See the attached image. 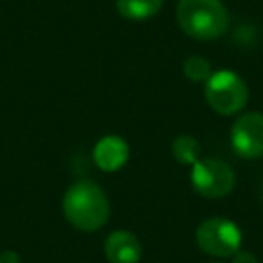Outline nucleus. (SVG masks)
<instances>
[{
	"instance_id": "obj_14",
	"label": "nucleus",
	"mask_w": 263,
	"mask_h": 263,
	"mask_svg": "<svg viewBox=\"0 0 263 263\" xmlns=\"http://www.w3.org/2000/svg\"><path fill=\"white\" fill-rule=\"evenodd\" d=\"M261 200H263V184H261Z\"/></svg>"
},
{
	"instance_id": "obj_5",
	"label": "nucleus",
	"mask_w": 263,
	"mask_h": 263,
	"mask_svg": "<svg viewBox=\"0 0 263 263\" xmlns=\"http://www.w3.org/2000/svg\"><path fill=\"white\" fill-rule=\"evenodd\" d=\"M195 191L205 198H222L234 187V172L218 159H198L191 172Z\"/></svg>"
},
{
	"instance_id": "obj_15",
	"label": "nucleus",
	"mask_w": 263,
	"mask_h": 263,
	"mask_svg": "<svg viewBox=\"0 0 263 263\" xmlns=\"http://www.w3.org/2000/svg\"><path fill=\"white\" fill-rule=\"evenodd\" d=\"M211 263H220V261H211Z\"/></svg>"
},
{
	"instance_id": "obj_7",
	"label": "nucleus",
	"mask_w": 263,
	"mask_h": 263,
	"mask_svg": "<svg viewBox=\"0 0 263 263\" xmlns=\"http://www.w3.org/2000/svg\"><path fill=\"white\" fill-rule=\"evenodd\" d=\"M105 256L110 263H139L143 247L137 236L130 231H114L105 241Z\"/></svg>"
},
{
	"instance_id": "obj_6",
	"label": "nucleus",
	"mask_w": 263,
	"mask_h": 263,
	"mask_svg": "<svg viewBox=\"0 0 263 263\" xmlns=\"http://www.w3.org/2000/svg\"><path fill=\"white\" fill-rule=\"evenodd\" d=\"M231 144L241 159L254 161L263 155V114L247 112L234 121Z\"/></svg>"
},
{
	"instance_id": "obj_11",
	"label": "nucleus",
	"mask_w": 263,
	"mask_h": 263,
	"mask_svg": "<svg viewBox=\"0 0 263 263\" xmlns=\"http://www.w3.org/2000/svg\"><path fill=\"white\" fill-rule=\"evenodd\" d=\"M184 74L193 81H208L211 76V63L202 56H191L184 62Z\"/></svg>"
},
{
	"instance_id": "obj_8",
	"label": "nucleus",
	"mask_w": 263,
	"mask_h": 263,
	"mask_svg": "<svg viewBox=\"0 0 263 263\" xmlns=\"http://www.w3.org/2000/svg\"><path fill=\"white\" fill-rule=\"evenodd\" d=\"M130 148L126 141L117 136H106L98 141L94 148V161L103 172H117L126 164Z\"/></svg>"
},
{
	"instance_id": "obj_2",
	"label": "nucleus",
	"mask_w": 263,
	"mask_h": 263,
	"mask_svg": "<svg viewBox=\"0 0 263 263\" xmlns=\"http://www.w3.org/2000/svg\"><path fill=\"white\" fill-rule=\"evenodd\" d=\"M177 20L187 36L215 40L229 29V13L222 0H179Z\"/></svg>"
},
{
	"instance_id": "obj_3",
	"label": "nucleus",
	"mask_w": 263,
	"mask_h": 263,
	"mask_svg": "<svg viewBox=\"0 0 263 263\" xmlns=\"http://www.w3.org/2000/svg\"><path fill=\"white\" fill-rule=\"evenodd\" d=\"M205 101L220 116L238 114L249 99V90L245 81L231 70H220L209 76L205 81Z\"/></svg>"
},
{
	"instance_id": "obj_12",
	"label": "nucleus",
	"mask_w": 263,
	"mask_h": 263,
	"mask_svg": "<svg viewBox=\"0 0 263 263\" xmlns=\"http://www.w3.org/2000/svg\"><path fill=\"white\" fill-rule=\"evenodd\" d=\"M233 263H258L254 254L251 252H245V251H238L236 254L233 256Z\"/></svg>"
},
{
	"instance_id": "obj_1",
	"label": "nucleus",
	"mask_w": 263,
	"mask_h": 263,
	"mask_svg": "<svg viewBox=\"0 0 263 263\" xmlns=\"http://www.w3.org/2000/svg\"><path fill=\"white\" fill-rule=\"evenodd\" d=\"M63 215L76 229L92 233L101 229L110 216V204L105 191L90 180H80L63 197Z\"/></svg>"
},
{
	"instance_id": "obj_9",
	"label": "nucleus",
	"mask_w": 263,
	"mask_h": 263,
	"mask_svg": "<svg viewBox=\"0 0 263 263\" xmlns=\"http://www.w3.org/2000/svg\"><path fill=\"white\" fill-rule=\"evenodd\" d=\"M164 0H116V8L126 20H146L157 15Z\"/></svg>"
},
{
	"instance_id": "obj_4",
	"label": "nucleus",
	"mask_w": 263,
	"mask_h": 263,
	"mask_svg": "<svg viewBox=\"0 0 263 263\" xmlns=\"http://www.w3.org/2000/svg\"><path fill=\"white\" fill-rule=\"evenodd\" d=\"M197 243L209 256L231 258L240 251L241 231L234 222L222 216L208 218L198 226Z\"/></svg>"
},
{
	"instance_id": "obj_13",
	"label": "nucleus",
	"mask_w": 263,
	"mask_h": 263,
	"mask_svg": "<svg viewBox=\"0 0 263 263\" xmlns=\"http://www.w3.org/2000/svg\"><path fill=\"white\" fill-rule=\"evenodd\" d=\"M0 263H20V256L15 251H4L0 254Z\"/></svg>"
},
{
	"instance_id": "obj_10",
	"label": "nucleus",
	"mask_w": 263,
	"mask_h": 263,
	"mask_svg": "<svg viewBox=\"0 0 263 263\" xmlns=\"http://www.w3.org/2000/svg\"><path fill=\"white\" fill-rule=\"evenodd\" d=\"M172 155L180 164H195L200 157V144L193 136H179L172 143Z\"/></svg>"
}]
</instances>
